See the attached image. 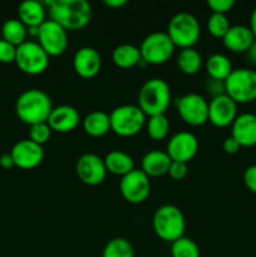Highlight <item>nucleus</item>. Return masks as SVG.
Masks as SVG:
<instances>
[{
	"label": "nucleus",
	"mask_w": 256,
	"mask_h": 257,
	"mask_svg": "<svg viewBox=\"0 0 256 257\" xmlns=\"http://www.w3.org/2000/svg\"><path fill=\"white\" fill-rule=\"evenodd\" d=\"M2 34L3 39L18 48L27 42L28 28L19 19H9L3 24Z\"/></svg>",
	"instance_id": "cd10ccee"
},
{
	"label": "nucleus",
	"mask_w": 256,
	"mask_h": 257,
	"mask_svg": "<svg viewBox=\"0 0 256 257\" xmlns=\"http://www.w3.org/2000/svg\"><path fill=\"white\" fill-rule=\"evenodd\" d=\"M110 131L119 137H133L146 125V114L138 105L123 104L109 113Z\"/></svg>",
	"instance_id": "423d86ee"
},
{
	"label": "nucleus",
	"mask_w": 256,
	"mask_h": 257,
	"mask_svg": "<svg viewBox=\"0 0 256 257\" xmlns=\"http://www.w3.org/2000/svg\"><path fill=\"white\" fill-rule=\"evenodd\" d=\"M206 72H207L208 78L216 80H222L225 82L233 70L232 64H231L230 59L226 55L220 54V53H215V54L210 55L205 63Z\"/></svg>",
	"instance_id": "a878e982"
},
{
	"label": "nucleus",
	"mask_w": 256,
	"mask_h": 257,
	"mask_svg": "<svg viewBox=\"0 0 256 257\" xmlns=\"http://www.w3.org/2000/svg\"><path fill=\"white\" fill-rule=\"evenodd\" d=\"M19 20L27 28H39L45 22V8L37 0L23 2L18 8Z\"/></svg>",
	"instance_id": "4be33fe9"
},
{
	"label": "nucleus",
	"mask_w": 256,
	"mask_h": 257,
	"mask_svg": "<svg viewBox=\"0 0 256 257\" xmlns=\"http://www.w3.org/2000/svg\"><path fill=\"white\" fill-rule=\"evenodd\" d=\"M207 7L213 14L226 15L235 7V2L233 0H208Z\"/></svg>",
	"instance_id": "f704fd0d"
},
{
	"label": "nucleus",
	"mask_w": 256,
	"mask_h": 257,
	"mask_svg": "<svg viewBox=\"0 0 256 257\" xmlns=\"http://www.w3.org/2000/svg\"><path fill=\"white\" fill-rule=\"evenodd\" d=\"M231 137L235 138L241 147L256 146V114H238L231 125Z\"/></svg>",
	"instance_id": "6ab92c4d"
},
{
	"label": "nucleus",
	"mask_w": 256,
	"mask_h": 257,
	"mask_svg": "<svg viewBox=\"0 0 256 257\" xmlns=\"http://www.w3.org/2000/svg\"><path fill=\"white\" fill-rule=\"evenodd\" d=\"M103 160H104L107 172L112 173L114 176L124 177L125 175H128V173L136 170L133 158L128 153L123 152V151H110L109 153H107V156Z\"/></svg>",
	"instance_id": "5701e85b"
},
{
	"label": "nucleus",
	"mask_w": 256,
	"mask_h": 257,
	"mask_svg": "<svg viewBox=\"0 0 256 257\" xmlns=\"http://www.w3.org/2000/svg\"><path fill=\"white\" fill-rule=\"evenodd\" d=\"M52 136V130L47 122L38 123V124L30 125L29 140L39 146H44Z\"/></svg>",
	"instance_id": "473e14b6"
},
{
	"label": "nucleus",
	"mask_w": 256,
	"mask_h": 257,
	"mask_svg": "<svg viewBox=\"0 0 256 257\" xmlns=\"http://www.w3.org/2000/svg\"><path fill=\"white\" fill-rule=\"evenodd\" d=\"M47 123L52 132L69 133L79 125L80 114L77 108L72 105H58L53 107Z\"/></svg>",
	"instance_id": "a211bd4d"
},
{
	"label": "nucleus",
	"mask_w": 256,
	"mask_h": 257,
	"mask_svg": "<svg viewBox=\"0 0 256 257\" xmlns=\"http://www.w3.org/2000/svg\"><path fill=\"white\" fill-rule=\"evenodd\" d=\"M205 89L206 92L210 93L212 98L226 94L225 82H222V80H216V79H211V78H208L205 83Z\"/></svg>",
	"instance_id": "e433bc0d"
},
{
	"label": "nucleus",
	"mask_w": 256,
	"mask_h": 257,
	"mask_svg": "<svg viewBox=\"0 0 256 257\" xmlns=\"http://www.w3.org/2000/svg\"><path fill=\"white\" fill-rule=\"evenodd\" d=\"M237 117V104L227 94L211 98L208 102V122L215 127L225 128L232 125Z\"/></svg>",
	"instance_id": "dca6fc26"
},
{
	"label": "nucleus",
	"mask_w": 256,
	"mask_h": 257,
	"mask_svg": "<svg viewBox=\"0 0 256 257\" xmlns=\"http://www.w3.org/2000/svg\"><path fill=\"white\" fill-rule=\"evenodd\" d=\"M112 62L115 67L130 69L142 62L140 48L132 44H120L112 52Z\"/></svg>",
	"instance_id": "393cba45"
},
{
	"label": "nucleus",
	"mask_w": 256,
	"mask_h": 257,
	"mask_svg": "<svg viewBox=\"0 0 256 257\" xmlns=\"http://www.w3.org/2000/svg\"><path fill=\"white\" fill-rule=\"evenodd\" d=\"M167 35L175 47L181 49L193 48L201 37V27L197 18L191 13H177L171 18L167 25Z\"/></svg>",
	"instance_id": "39448f33"
},
{
	"label": "nucleus",
	"mask_w": 256,
	"mask_h": 257,
	"mask_svg": "<svg viewBox=\"0 0 256 257\" xmlns=\"http://www.w3.org/2000/svg\"><path fill=\"white\" fill-rule=\"evenodd\" d=\"M230 28V22H228L226 15L213 14V13H211L210 18H208L207 20V30L213 38L222 39Z\"/></svg>",
	"instance_id": "2f4dec72"
},
{
	"label": "nucleus",
	"mask_w": 256,
	"mask_h": 257,
	"mask_svg": "<svg viewBox=\"0 0 256 257\" xmlns=\"http://www.w3.org/2000/svg\"><path fill=\"white\" fill-rule=\"evenodd\" d=\"M152 226L155 233L161 240L172 243L185 235V216L176 206L163 205L156 210L152 218Z\"/></svg>",
	"instance_id": "20e7f679"
},
{
	"label": "nucleus",
	"mask_w": 256,
	"mask_h": 257,
	"mask_svg": "<svg viewBox=\"0 0 256 257\" xmlns=\"http://www.w3.org/2000/svg\"><path fill=\"white\" fill-rule=\"evenodd\" d=\"M105 7L110 8V9H119V8L127 5V0H104Z\"/></svg>",
	"instance_id": "79ce46f5"
},
{
	"label": "nucleus",
	"mask_w": 256,
	"mask_h": 257,
	"mask_svg": "<svg viewBox=\"0 0 256 257\" xmlns=\"http://www.w3.org/2000/svg\"><path fill=\"white\" fill-rule=\"evenodd\" d=\"M248 28L251 29V32H252L253 37L256 39V8L252 10V13L250 15V27Z\"/></svg>",
	"instance_id": "37998d69"
},
{
	"label": "nucleus",
	"mask_w": 256,
	"mask_h": 257,
	"mask_svg": "<svg viewBox=\"0 0 256 257\" xmlns=\"http://www.w3.org/2000/svg\"><path fill=\"white\" fill-rule=\"evenodd\" d=\"M15 57H17V47L8 43L7 40L0 39V63L4 64L15 63Z\"/></svg>",
	"instance_id": "72a5a7b5"
},
{
	"label": "nucleus",
	"mask_w": 256,
	"mask_h": 257,
	"mask_svg": "<svg viewBox=\"0 0 256 257\" xmlns=\"http://www.w3.org/2000/svg\"><path fill=\"white\" fill-rule=\"evenodd\" d=\"M38 44L49 57H59L68 48L67 30L53 20H45L39 27Z\"/></svg>",
	"instance_id": "f8f14e48"
},
{
	"label": "nucleus",
	"mask_w": 256,
	"mask_h": 257,
	"mask_svg": "<svg viewBox=\"0 0 256 257\" xmlns=\"http://www.w3.org/2000/svg\"><path fill=\"white\" fill-rule=\"evenodd\" d=\"M119 191L127 202L140 205L151 195L150 177L142 170H135L120 178Z\"/></svg>",
	"instance_id": "9b49d317"
},
{
	"label": "nucleus",
	"mask_w": 256,
	"mask_h": 257,
	"mask_svg": "<svg viewBox=\"0 0 256 257\" xmlns=\"http://www.w3.org/2000/svg\"><path fill=\"white\" fill-rule=\"evenodd\" d=\"M222 148L223 151H225V153H227V155H236V153L240 151L241 146L238 145L237 141H236L235 138H232L230 136V137H227L223 141Z\"/></svg>",
	"instance_id": "58836bf2"
},
{
	"label": "nucleus",
	"mask_w": 256,
	"mask_h": 257,
	"mask_svg": "<svg viewBox=\"0 0 256 257\" xmlns=\"http://www.w3.org/2000/svg\"><path fill=\"white\" fill-rule=\"evenodd\" d=\"M172 160L166 151L153 150L146 153L141 162V170L148 177H162L167 175Z\"/></svg>",
	"instance_id": "412c9836"
},
{
	"label": "nucleus",
	"mask_w": 256,
	"mask_h": 257,
	"mask_svg": "<svg viewBox=\"0 0 256 257\" xmlns=\"http://www.w3.org/2000/svg\"><path fill=\"white\" fill-rule=\"evenodd\" d=\"M47 5L50 20L67 32L82 30L92 19V7L85 0H53L47 2Z\"/></svg>",
	"instance_id": "f257e3e1"
},
{
	"label": "nucleus",
	"mask_w": 256,
	"mask_h": 257,
	"mask_svg": "<svg viewBox=\"0 0 256 257\" xmlns=\"http://www.w3.org/2000/svg\"><path fill=\"white\" fill-rule=\"evenodd\" d=\"M53 109L50 97L42 89H28L18 97L15 112L25 124L47 122Z\"/></svg>",
	"instance_id": "f03ea898"
},
{
	"label": "nucleus",
	"mask_w": 256,
	"mask_h": 257,
	"mask_svg": "<svg viewBox=\"0 0 256 257\" xmlns=\"http://www.w3.org/2000/svg\"><path fill=\"white\" fill-rule=\"evenodd\" d=\"M255 40L251 29L245 25H233L222 38L225 48L232 53H246Z\"/></svg>",
	"instance_id": "aec40b11"
},
{
	"label": "nucleus",
	"mask_w": 256,
	"mask_h": 257,
	"mask_svg": "<svg viewBox=\"0 0 256 257\" xmlns=\"http://www.w3.org/2000/svg\"><path fill=\"white\" fill-rule=\"evenodd\" d=\"M73 68L80 78L92 79L100 72L102 57L94 48L83 47L73 57Z\"/></svg>",
	"instance_id": "f3484780"
},
{
	"label": "nucleus",
	"mask_w": 256,
	"mask_h": 257,
	"mask_svg": "<svg viewBox=\"0 0 256 257\" xmlns=\"http://www.w3.org/2000/svg\"><path fill=\"white\" fill-rule=\"evenodd\" d=\"M0 166H2L4 170H12L14 166V161L10 153H4V155L0 156Z\"/></svg>",
	"instance_id": "ea45409f"
},
{
	"label": "nucleus",
	"mask_w": 256,
	"mask_h": 257,
	"mask_svg": "<svg viewBox=\"0 0 256 257\" xmlns=\"http://www.w3.org/2000/svg\"><path fill=\"white\" fill-rule=\"evenodd\" d=\"M78 178L87 186H98L104 182L107 168L104 160L94 153H84L80 156L75 165Z\"/></svg>",
	"instance_id": "ddd939ff"
},
{
	"label": "nucleus",
	"mask_w": 256,
	"mask_h": 257,
	"mask_svg": "<svg viewBox=\"0 0 256 257\" xmlns=\"http://www.w3.org/2000/svg\"><path fill=\"white\" fill-rule=\"evenodd\" d=\"M102 257H135L133 246L123 237H115L104 246Z\"/></svg>",
	"instance_id": "c756f323"
},
{
	"label": "nucleus",
	"mask_w": 256,
	"mask_h": 257,
	"mask_svg": "<svg viewBox=\"0 0 256 257\" xmlns=\"http://www.w3.org/2000/svg\"><path fill=\"white\" fill-rule=\"evenodd\" d=\"M226 94L236 104H247L256 100V70L237 68L225 80Z\"/></svg>",
	"instance_id": "0eeeda50"
},
{
	"label": "nucleus",
	"mask_w": 256,
	"mask_h": 257,
	"mask_svg": "<svg viewBox=\"0 0 256 257\" xmlns=\"http://www.w3.org/2000/svg\"><path fill=\"white\" fill-rule=\"evenodd\" d=\"M10 155L14 161V166L20 170H33L44 160L43 146L37 145L29 138L15 143L10 151Z\"/></svg>",
	"instance_id": "2eb2a0df"
},
{
	"label": "nucleus",
	"mask_w": 256,
	"mask_h": 257,
	"mask_svg": "<svg viewBox=\"0 0 256 257\" xmlns=\"http://www.w3.org/2000/svg\"><path fill=\"white\" fill-rule=\"evenodd\" d=\"M243 183L246 187L256 195V165L248 166L243 172Z\"/></svg>",
	"instance_id": "4c0bfd02"
},
{
	"label": "nucleus",
	"mask_w": 256,
	"mask_h": 257,
	"mask_svg": "<svg viewBox=\"0 0 256 257\" xmlns=\"http://www.w3.org/2000/svg\"><path fill=\"white\" fill-rule=\"evenodd\" d=\"M181 119L188 125L200 127L208 122V102L198 93H188L176 100Z\"/></svg>",
	"instance_id": "9d476101"
},
{
	"label": "nucleus",
	"mask_w": 256,
	"mask_h": 257,
	"mask_svg": "<svg viewBox=\"0 0 256 257\" xmlns=\"http://www.w3.org/2000/svg\"><path fill=\"white\" fill-rule=\"evenodd\" d=\"M146 130L151 140L162 141L167 137L170 132V120L166 117V114L153 115L148 118L146 122Z\"/></svg>",
	"instance_id": "c85d7f7f"
},
{
	"label": "nucleus",
	"mask_w": 256,
	"mask_h": 257,
	"mask_svg": "<svg viewBox=\"0 0 256 257\" xmlns=\"http://www.w3.org/2000/svg\"><path fill=\"white\" fill-rule=\"evenodd\" d=\"M175 48V44L166 32L151 33L141 43V58L146 64H165L173 55Z\"/></svg>",
	"instance_id": "6e6552de"
},
{
	"label": "nucleus",
	"mask_w": 256,
	"mask_h": 257,
	"mask_svg": "<svg viewBox=\"0 0 256 257\" xmlns=\"http://www.w3.org/2000/svg\"><path fill=\"white\" fill-rule=\"evenodd\" d=\"M82 125L84 132L90 137H103L110 131L109 114L103 110H93L85 115Z\"/></svg>",
	"instance_id": "b1692460"
},
{
	"label": "nucleus",
	"mask_w": 256,
	"mask_h": 257,
	"mask_svg": "<svg viewBox=\"0 0 256 257\" xmlns=\"http://www.w3.org/2000/svg\"><path fill=\"white\" fill-rule=\"evenodd\" d=\"M187 163L175 162V161H172L167 175L170 176L172 180L182 181L183 178H186V176H187Z\"/></svg>",
	"instance_id": "c9c22d12"
},
{
	"label": "nucleus",
	"mask_w": 256,
	"mask_h": 257,
	"mask_svg": "<svg viewBox=\"0 0 256 257\" xmlns=\"http://www.w3.org/2000/svg\"><path fill=\"white\" fill-rule=\"evenodd\" d=\"M176 63H177L178 69L186 75L197 74L203 65L202 57L195 48L181 49V52L177 55Z\"/></svg>",
	"instance_id": "bb28decb"
},
{
	"label": "nucleus",
	"mask_w": 256,
	"mask_h": 257,
	"mask_svg": "<svg viewBox=\"0 0 256 257\" xmlns=\"http://www.w3.org/2000/svg\"><path fill=\"white\" fill-rule=\"evenodd\" d=\"M172 100L171 88L162 78L148 79L138 93V107L146 117L166 114Z\"/></svg>",
	"instance_id": "7ed1b4c3"
},
{
	"label": "nucleus",
	"mask_w": 256,
	"mask_h": 257,
	"mask_svg": "<svg viewBox=\"0 0 256 257\" xmlns=\"http://www.w3.org/2000/svg\"><path fill=\"white\" fill-rule=\"evenodd\" d=\"M172 257H201L197 243L188 237H181L171 245Z\"/></svg>",
	"instance_id": "7c9ffc66"
},
{
	"label": "nucleus",
	"mask_w": 256,
	"mask_h": 257,
	"mask_svg": "<svg viewBox=\"0 0 256 257\" xmlns=\"http://www.w3.org/2000/svg\"><path fill=\"white\" fill-rule=\"evenodd\" d=\"M167 155L175 162L188 163L198 152V140L191 132H178L167 143Z\"/></svg>",
	"instance_id": "4468645a"
},
{
	"label": "nucleus",
	"mask_w": 256,
	"mask_h": 257,
	"mask_svg": "<svg viewBox=\"0 0 256 257\" xmlns=\"http://www.w3.org/2000/svg\"><path fill=\"white\" fill-rule=\"evenodd\" d=\"M49 58L38 42L27 40L17 48L15 64L25 74L39 75L49 67Z\"/></svg>",
	"instance_id": "1a4fd4ad"
},
{
	"label": "nucleus",
	"mask_w": 256,
	"mask_h": 257,
	"mask_svg": "<svg viewBox=\"0 0 256 257\" xmlns=\"http://www.w3.org/2000/svg\"><path fill=\"white\" fill-rule=\"evenodd\" d=\"M246 57H247L248 63H250L251 65H253V67H256V40L247 49V52H246Z\"/></svg>",
	"instance_id": "a19ab883"
}]
</instances>
